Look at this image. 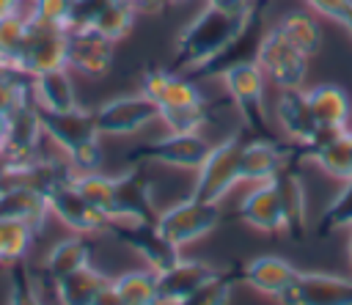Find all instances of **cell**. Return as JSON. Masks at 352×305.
Segmentation results:
<instances>
[{"label": "cell", "instance_id": "2", "mask_svg": "<svg viewBox=\"0 0 352 305\" xmlns=\"http://www.w3.org/2000/svg\"><path fill=\"white\" fill-rule=\"evenodd\" d=\"M248 14H231L214 5H206L176 38V49H173V71H192L198 66H204L206 60H212L242 27Z\"/></svg>", "mask_w": 352, "mask_h": 305}, {"label": "cell", "instance_id": "41", "mask_svg": "<svg viewBox=\"0 0 352 305\" xmlns=\"http://www.w3.org/2000/svg\"><path fill=\"white\" fill-rule=\"evenodd\" d=\"M91 305H126V302L121 300V294L113 289V280H110V283H107V286L94 297V302H91Z\"/></svg>", "mask_w": 352, "mask_h": 305}, {"label": "cell", "instance_id": "34", "mask_svg": "<svg viewBox=\"0 0 352 305\" xmlns=\"http://www.w3.org/2000/svg\"><path fill=\"white\" fill-rule=\"evenodd\" d=\"M236 280H239V269L236 272H217L212 280H206L190 297H184L179 302H170V305H228Z\"/></svg>", "mask_w": 352, "mask_h": 305}, {"label": "cell", "instance_id": "19", "mask_svg": "<svg viewBox=\"0 0 352 305\" xmlns=\"http://www.w3.org/2000/svg\"><path fill=\"white\" fill-rule=\"evenodd\" d=\"M289 162H294L289 154V146L280 143L278 137L248 140L242 146V181H258V184L272 181Z\"/></svg>", "mask_w": 352, "mask_h": 305}, {"label": "cell", "instance_id": "36", "mask_svg": "<svg viewBox=\"0 0 352 305\" xmlns=\"http://www.w3.org/2000/svg\"><path fill=\"white\" fill-rule=\"evenodd\" d=\"M74 187L80 190V195L88 203H94L102 214L110 217V206H113V176H102L96 170L77 173L74 176Z\"/></svg>", "mask_w": 352, "mask_h": 305}, {"label": "cell", "instance_id": "17", "mask_svg": "<svg viewBox=\"0 0 352 305\" xmlns=\"http://www.w3.org/2000/svg\"><path fill=\"white\" fill-rule=\"evenodd\" d=\"M66 66L82 77H104L113 66V41L94 27L66 30Z\"/></svg>", "mask_w": 352, "mask_h": 305}, {"label": "cell", "instance_id": "16", "mask_svg": "<svg viewBox=\"0 0 352 305\" xmlns=\"http://www.w3.org/2000/svg\"><path fill=\"white\" fill-rule=\"evenodd\" d=\"M280 305H352V278L300 272L297 280L278 297Z\"/></svg>", "mask_w": 352, "mask_h": 305}, {"label": "cell", "instance_id": "9", "mask_svg": "<svg viewBox=\"0 0 352 305\" xmlns=\"http://www.w3.org/2000/svg\"><path fill=\"white\" fill-rule=\"evenodd\" d=\"M157 118H160V107L143 91L107 99L94 110V121H96L99 135H110V137L135 135Z\"/></svg>", "mask_w": 352, "mask_h": 305}, {"label": "cell", "instance_id": "14", "mask_svg": "<svg viewBox=\"0 0 352 305\" xmlns=\"http://www.w3.org/2000/svg\"><path fill=\"white\" fill-rule=\"evenodd\" d=\"M6 118H8V132H6V146L0 151L6 165L19 168V165H28L36 157H41L38 148H41V140H44V129H41L38 104L30 99Z\"/></svg>", "mask_w": 352, "mask_h": 305}, {"label": "cell", "instance_id": "26", "mask_svg": "<svg viewBox=\"0 0 352 305\" xmlns=\"http://www.w3.org/2000/svg\"><path fill=\"white\" fill-rule=\"evenodd\" d=\"M275 118L283 126V132L292 137V143H305L316 135V121L308 107V96L302 88H286L280 91L275 102Z\"/></svg>", "mask_w": 352, "mask_h": 305}, {"label": "cell", "instance_id": "8", "mask_svg": "<svg viewBox=\"0 0 352 305\" xmlns=\"http://www.w3.org/2000/svg\"><path fill=\"white\" fill-rule=\"evenodd\" d=\"M223 220V212H220V203H212V201H198V198H184V201H176L173 206H168L165 212L157 214V225L160 231L176 245H190L201 236H206L209 231H214Z\"/></svg>", "mask_w": 352, "mask_h": 305}, {"label": "cell", "instance_id": "33", "mask_svg": "<svg viewBox=\"0 0 352 305\" xmlns=\"http://www.w3.org/2000/svg\"><path fill=\"white\" fill-rule=\"evenodd\" d=\"M135 14H138V8L132 5V0H110L96 14V19L91 22V27L99 36H104V38H110L116 44V41H121L129 33V27L135 22Z\"/></svg>", "mask_w": 352, "mask_h": 305}, {"label": "cell", "instance_id": "31", "mask_svg": "<svg viewBox=\"0 0 352 305\" xmlns=\"http://www.w3.org/2000/svg\"><path fill=\"white\" fill-rule=\"evenodd\" d=\"M278 30L308 58L322 49V27H319L316 16L308 11H294V14L283 16L278 22Z\"/></svg>", "mask_w": 352, "mask_h": 305}, {"label": "cell", "instance_id": "44", "mask_svg": "<svg viewBox=\"0 0 352 305\" xmlns=\"http://www.w3.org/2000/svg\"><path fill=\"white\" fill-rule=\"evenodd\" d=\"M19 3L22 0H0V16L3 14H11V11H19Z\"/></svg>", "mask_w": 352, "mask_h": 305}, {"label": "cell", "instance_id": "48", "mask_svg": "<svg viewBox=\"0 0 352 305\" xmlns=\"http://www.w3.org/2000/svg\"><path fill=\"white\" fill-rule=\"evenodd\" d=\"M173 3H179V0H173Z\"/></svg>", "mask_w": 352, "mask_h": 305}, {"label": "cell", "instance_id": "23", "mask_svg": "<svg viewBox=\"0 0 352 305\" xmlns=\"http://www.w3.org/2000/svg\"><path fill=\"white\" fill-rule=\"evenodd\" d=\"M297 162H289L275 179V192L280 201V212H283V231L292 239H302L305 236V192L297 176Z\"/></svg>", "mask_w": 352, "mask_h": 305}, {"label": "cell", "instance_id": "1", "mask_svg": "<svg viewBox=\"0 0 352 305\" xmlns=\"http://www.w3.org/2000/svg\"><path fill=\"white\" fill-rule=\"evenodd\" d=\"M140 91L160 107V118L170 132H198L212 121V107L195 80L173 69H146Z\"/></svg>", "mask_w": 352, "mask_h": 305}, {"label": "cell", "instance_id": "12", "mask_svg": "<svg viewBox=\"0 0 352 305\" xmlns=\"http://www.w3.org/2000/svg\"><path fill=\"white\" fill-rule=\"evenodd\" d=\"M118 242H124L126 247H132L154 272H162L168 267H173L182 256L179 247L160 231L157 220L151 223H126V220H113L107 228Z\"/></svg>", "mask_w": 352, "mask_h": 305}, {"label": "cell", "instance_id": "13", "mask_svg": "<svg viewBox=\"0 0 352 305\" xmlns=\"http://www.w3.org/2000/svg\"><path fill=\"white\" fill-rule=\"evenodd\" d=\"M14 63L28 77H36V74L50 71V69H63L66 66V30L52 27V25H41V22L28 16V36H25L22 52Z\"/></svg>", "mask_w": 352, "mask_h": 305}, {"label": "cell", "instance_id": "30", "mask_svg": "<svg viewBox=\"0 0 352 305\" xmlns=\"http://www.w3.org/2000/svg\"><path fill=\"white\" fill-rule=\"evenodd\" d=\"M113 289L121 294L126 305H162L160 283L154 269H132L113 280Z\"/></svg>", "mask_w": 352, "mask_h": 305}, {"label": "cell", "instance_id": "22", "mask_svg": "<svg viewBox=\"0 0 352 305\" xmlns=\"http://www.w3.org/2000/svg\"><path fill=\"white\" fill-rule=\"evenodd\" d=\"M236 217L264 234H278L283 231V212H280V201L275 192L272 181L258 184L253 192L245 195V201L236 206Z\"/></svg>", "mask_w": 352, "mask_h": 305}, {"label": "cell", "instance_id": "39", "mask_svg": "<svg viewBox=\"0 0 352 305\" xmlns=\"http://www.w3.org/2000/svg\"><path fill=\"white\" fill-rule=\"evenodd\" d=\"M8 305H44L30 272L25 269V264H11V280H8Z\"/></svg>", "mask_w": 352, "mask_h": 305}, {"label": "cell", "instance_id": "3", "mask_svg": "<svg viewBox=\"0 0 352 305\" xmlns=\"http://www.w3.org/2000/svg\"><path fill=\"white\" fill-rule=\"evenodd\" d=\"M41 129L44 137L52 140L66 159L74 165L77 173H88L96 170L102 162V148H99V129L94 121V110H63V113H52V110H41Z\"/></svg>", "mask_w": 352, "mask_h": 305}, {"label": "cell", "instance_id": "21", "mask_svg": "<svg viewBox=\"0 0 352 305\" xmlns=\"http://www.w3.org/2000/svg\"><path fill=\"white\" fill-rule=\"evenodd\" d=\"M300 269H294L286 258L280 256H256L239 269V280L248 283L250 289L267 294V297H280L294 280Z\"/></svg>", "mask_w": 352, "mask_h": 305}, {"label": "cell", "instance_id": "15", "mask_svg": "<svg viewBox=\"0 0 352 305\" xmlns=\"http://www.w3.org/2000/svg\"><path fill=\"white\" fill-rule=\"evenodd\" d=\"M154 198H151V181L143 168H132L121 176H113V206L110 220H126V223H151L157 220Z\"/></svg>", "mask_w": 352, "mask_h": 305}, {"label": "cell", "instance_id": "25", "mask_svg": "<svg viewBox=\"0 0 352 305\" xmlns=\"http://www.w3.org/2000/svg\"><path fill=\"white\" fill-rule=\"evenodd\" d=\"M30 91H33V102L41 110H52V113H63V110H74L77 104V91H74V80L72 71L63 69H50L41 71L36 77H30Z\"/></svg>", "mask_w": 352, "mask_h": 305}, {"label": "cell", "instance_id": "43", "mask_svg": "<svg viewBox=\"0 0 352 305\" xmlns=\"http://www.w3.org/2000/svg\"><path fill=\"white\" fill-rule=\"evenodd\" d=\"M173 0H132V5L138 11H162L165 5H170Z\"/></svg>", "mask_w": 352, "mask_h": 305}, {"label": "cell", "instance_id": "28", "mask_svg": "<svg viewBox=\"0 0 352 305\" xmlns=\"http://www.w3.org/2000/svg\"><path fill=\"white\" fill-rule=\"evenodd\" d=\"M88 264H91V245L85 242L82 234H74V236H66L50 247V253L44 258V272L55 283L63 275H72Z\"/></svg>", "mask_w": 352, "mask_h": 305}, {"label": "cell", "instance_id": "46", "mask_svg": "<svg viewBox=\"0 0 352 305\" xmlns=\"http://www.w3.org/2000/svg\"><path fill=\"white\" fill-rule=\"evenodd\" d=\"M341 25H344V27H346V33L352 36V8H349V14L344 16V22H341Z\"/></svg>", "mask_w": 352, "mask_h": 305}, {"label": "cell", "instance_id": "24", "mask_svg": "<svg viewBox=\"0 0 352 305\" xmlns=\"http://www.w3.org/2000/svg\"><path fill=\"white\" fill-rule=\"evenodd\" d=\"M0 214L22 220L25 225H30L38 234L44 228L47 217H50V203H47V195H41L30 187L3 184V190H0Z\"/></svg>", "mask_w": 352, "mask_h": 305}, {"label": "cell", "instance_id": "37", "mask_svg": "<svg viewBox=\"0 0 352 305\" xmlns=\"http://www.w3.org/2000/svg\"><path fill=\"white\" fill-rule=\"evenodd\" d=\"M28 36V14L11 11L0 16V60H16Z\"/></svg>", "mask_w": 352, "mask_h": 305}, {"label": "cell", "instance_id": "40", "mask_svg": "<svg viewBox=\"0 0 352 305\" xmlns=\"http://www.w3.org/2000/svg\"><path fill=\"white\" fill-rule=\"evenodd\" d=\"M305 3L314 11H319V14H324V16L336 19V22H344V16L352 8V0H305Z\"/></svg>", "mask_w": 352, "mask_h": 305}, {"label": "cell", "instance_id": "42", "mask_svg": "<svg viewBox=\"0 0 352 305\" xmlns=\"http://www.w3.org/2000/svg\"><path fill=\"white\" fill-rule=\"evenodd\" d=\"M209 5L214 8H223V11H231V14H248L253 0H209Z\"/></svg>", "mask_w": 352, "mask_h": 305}, {"label": "cell", "instance_id": "45", "mask_svg": "<svg viewBox=\"0 0 352 305\" xmlns=\"http://www.w3.org/2000/svg\"><path fill=\"white\" fill-rule=\"evenodd\" d=\"M6 132H8V118L0 115V151H3V146H6Z\"/></svg>", "mask_w": 352, "mask_h": 305}, {"label": "cell", "instance_id": "47", "mask_svg": "<svg viewBox=\"0 0 352 305\" xmlns=\"http://www.w3.org/2000/svg\"><path fill=\"white\" fill-rule=\"evenodd\" d=\"M346 256H349V267H352V236H349V250H346Z\"/></svg>", "mask_w": 352, "mask_h": 305}, {"label": "cell", "instance_id": "7", "mask_svg": "<svg viewBox=\"0 0 352 305\" xmlns=\"http://www.w3.org/2000/svg\"><path fill=\"white\" fill-rule=\"evenodd\" d=\"M264 71L258 63H245L223 74V85L228 91V99L236 104L245 126L264 140H275L270 124H267V107H264Z\"/></svg>", "mask_w": 352, "mask_h": 305}, {"label": "cell", "instance_id": "11", "mask_svg": "<svg viewBox=\"0 0 352 305\" xmlns=\"http://www.w3.org/2000/svg\"><path fill=\"white\" fill-rule=\"evenodd\" d=\"M258 69L270 82H275L280 91L300 88L308 71V55H302L278 27L267 30L264 44L258 49Z\"/></svg>", "mask_w": 352, "mask_h": 305}, {"label": "cell", "instance_id": "29", "mask_svg": "<svg viewBox=\"0 0 352 305\" xmlns=\"http://www.w3.org/2000/svg\"><path fill=\"white\" fill-rule=\"evenodd\" d=\"M110 283L107 275H102L99 269H94L91 264L72 272V275H63L60 280H55V297L60 305H91L94 297Z\"/></svg>", "mask_w": 352, "mask_h": 305}, {"label": "cell", "instance_id": "5", "mask_svg": "<svg viewBox=\"0 0 352 305\" xmlns=\"http://www.w3.org/2000/svg\"><path fill=\"white\" fill-rule=\"evenodd\" d=\"M242 146H245V140L239 135H231L223 143L212 146L206 159L195 170L198 176H195L190 195L198 201L220 203L228 195V190L236 181H242Z\"/></svg>", "mask_w": 352, "mask_h": 305}, {"label": "cell", "instance_id": "38", "mask_svg": "<svg viewBox=\"0 0 352 305\" xmlns=\"http://www.w3.org/2000/svg\"><path fill=\"white\" fill-rule=\"evenodd\" d=\"M72 5H74V0H33L28 16L41 22V25H52V27L66 30L69 16H72Z\"/></svg>", "mask_w": 352, "mask_h": 305}, {"label": "cell", "instance_id": "6", "mask_svg": "<svg viewBox=\"0 0 352 305\" xmlns=\"http://www.w3.org/2000/svg\"><path fill=\"white\" fill-rule=\"evenodd\" d=\"M212 143L201 132H170L157 140H146L135 148H129L126 159L132 165L143 162H157L168 168H182V170H198L201 162L206 159Z\"/></svg>", "mask_w": 352, "mask_h": 305}, {"label": "cell", "instance_id": "18", "mask_svg": "<svg viewBox=\"0 0 352 305\" xmlns=\"http://www.w3.org/2000/svg\"><path fill=\"white\" fill-rule=\"evenodd\" d=\"M47 203H50V214L58 217L63 225H69L74 234H99V231H107L110 228V217L102 214L94 203H88L80 190L72 184H63L58 187L55 192L47 195Z\"/></svg>", "mask_w": 352, "mask_h": 305}, {"label": "cell", "instance_id": "27", "mask_svg": "<svg viewBox=\"0 0 352 305\" xmlns=\"http://www.w3.org/2000/svg\"><path fill=\"white\" fill-rule=\"evenodd\" d=\"M308 107L314 113V121L319 129H346L349 124V96L338 85H316L305 91Z\"/></svg>", "mask_w": 352, "mask_h": 305}, {"label": "cell", "instance_id": "20", "mask_svg": "<svg viewBox=\"0 0 352 305\" xmlns=\"http://www.w3.org/2000/svg\"><path fill=\"white\" fill-rule=\"evenodd\" d=\"M220 269L209 267L206 261H195V258H179L173 267L157 272V283H160V300L162 305L179 302L184 297H190L195 289H201L206 280H212Z\"/></svg>", "mask_w": 352, "mask_h": 305}, {"label": "cell", "instance_id": "10", "mask_svg": "<svg viewBox=\"0 0 352 305\" xmlns=\"http://www.w3.org/2000/svg\"><path fill=\"white\" fill-rule=\"evenodd\" d=\"M294 162L311 159L336 179H352V137L349 129H316L305 143H289Z\"/></svg>", "mask_w": 352, "mask_h": 305}, {"label": "cell", "instance_id": "35", "mask_svg": "<svg viewBox=\"0 0 352 305\" xmlns=\"http://www.w3.org/2000/svg\"><path fill=\"white\" fill-rule=\"evenodd\" d=\"M346 225H352V179H344L341 192L322 209V214L316 220V234L327 236L330 231H338Z\"/></svg>", "mask_w": 352, "mask_h": 305}, {"label": "cell", "instance_id": "32", "mask_svg": "<svg viewBox=\"0 0 352 305\" xmlns=\"http://www.w3.org/2000/svg\"><path fill=\"white\" fill-rule=\"evenodd\" d=\"M33 239H36V231L30 225L0 214V267L19 264L28 256Z\"/></svg>", "mask_w": 352, "mask_h": 305}, {"label": "cell", "instance_id": "4", "mask_svg": "<svg viewBox=\"0 0 352 305\" xmlns=\"http://www.w3.org/2000/svg\"><path fill=\"white\" fill-rule=\"evenodd\" d=\"M264 36H267V3L256 0L250 5L239 33L212 60H206L204 66L187 71V77L190 80H223L226 71H231L236 66H245V63H256L258 60V49L264 44Z\"/></svg>", "mask_w": 352, "mask_h": 305}]
</instances>
